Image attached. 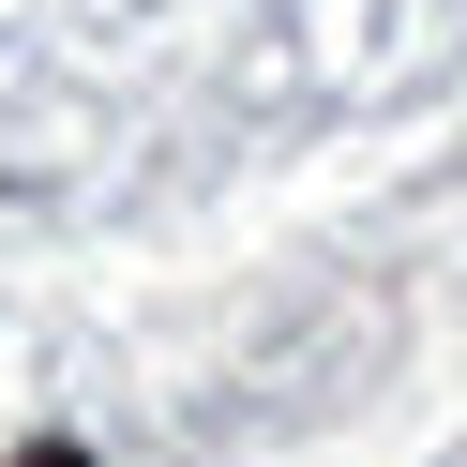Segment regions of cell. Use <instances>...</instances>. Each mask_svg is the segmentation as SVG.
<instances>
[{
  "instance_id": "6da1fadb",
  "label": "cell",
  "mask_w": 467,
  "mask_h": 467,
  "mask_svg": "<svg viewBox=\"0 0 467 467\" xmlns=\"http://www.w3.org/2000/svg\"><path fill=\"white\" fill-rule=\"evenodd\" d=\"M0 467H91V452H76V437H31V452H0Z\"/></svg>"
}]
</instances>
